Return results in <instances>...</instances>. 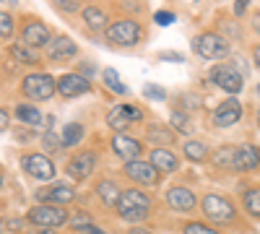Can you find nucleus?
Returning a JSON list of instances; mask_svg holds the SVG:
<instances>
[{
	"instance_id": "obj_37",
	"label": "nucleus",
	"mask_w": 260,
	"mask_h": 234,
	"mask_svg": "<svg viewBox=\"0 0 260 234\" xmlns=\"http://www.w3.org/2000/svg\"><path fill=\"white\" fill-rule=\"evenodd\" d=\"M154 21L159 26H169V24H175V13H169V11H159L156 16H154Z\"/></svg>"
},
{
	"instance_id": "obj_40",
	"label": "nucleus",
	"mask_w": 260,
	"mask_h": 234,
	"mask_svg": "<svg viewBox=\"0 0 260 234\" xmlns=\"http://www.w3.org/2000/svg\"><path fill=\"white\" fill-rule=\"evenodd\" d=\"M250 0H234V16H245Z\"/></svg>"
},
{
	"instance_id": "obj_5",
	"label": "nucleus",
	"mask_w": 260,
	"mask_h": 234,
	"mask_svg": "<svg viewBox=\"0 0 260 234\" xmlns=\"http://www.w3.org/2000/svg\"><path fill=\"white\" fill-rule=\"evenodd\" d=\"M107 39L117 47H136L143 39V29H141L138 21L122 18V21H115L112 26H107Z\"/></svg>"
},
{
	"instance_id": "obj_10",
	"label": "nucleus",
	"mask_w": 260,
	"mask_h": 234,
	"mask_svg": "<svg viewBox=\"0 0 260 234\" xmlns=\"http://www.w3.org/2000/svg\"><path fill=\"white\" fill-rule=\"evenodd\" d=\"M143 112L138 107H133V104H117V107L110 110V115H107V125L112 127L115 133H125L133 122H141Z\"/></svg>"
},
{
	"instance_id": "obj_25",
	"label": "nucleus",
	"mask_w": 260,
	"mask_h": 234,
	"mask_svg": "<svg viewBox=\"0 0 260 234\" xmlns=\"http://www.w3.org/2000/svg\"><path fill=\"white\" fill-rule=\"evenodd\" d=\"M11 55H13V60L24 62V65H37V62H39V55H37V50H34V47H29V45H24L21 39L11 45Z\"/></svg>"
},
{
	"instance_id": "obj_36",
	"label": "nucleus",
	"mask_w": 260,
	"mask_h": 234,
	"mask_svg": "<svg viewBox=\"0 0 260 234\" xmlns=\"http://www.w3.org/2000/svg\"><path fill=\"white\" fill-rule=\"evenodd\" d=\"M52 3H55L62 13H76V11H78V0H52Z\"/></svg>"
},
{
	"instance_id": "obj_14",
	"label": "nucleus",
	"mask_w": 260,
	"mask_h": 234,
	"mask_svg": "<svg viewBox=\"0 0 260 234\" xmlns=\"http://www.w3.org/2000/svg\"><path fill=\"white\" fill-rule=\"evenodd\" d=\"M240 117H242V104L234 96L224 99L219 107L213 110V125L216 127H232V125L240 122Z\"/></svg>"
},
{
	"instance_id": "obj_48",
	"label": "nucleus",
	"mask_w": 260,
	"mask_h": 234,
	"mask_svg": "<svg viewBox=\"0 0 260 234\" xmlns=\"http://www.w3.org/2000/svg\"><path fill=\"white\" fill-rule=\"evenodd\" d=\"M0 187H3V175H0Z\"/></svg>"
},
{
	"instance_id": "obj_20",
	"label": "nucleus",
	"mask_w": 260,
	"mask_h": 234,
	"mask_svg": "<svg viewBox=\"0 0 260 234\" xmlns=\"http://www.w3.org/2000/svg\"><path fill=\"white\" fill-rule=\"evenodd\" d=\"M94 193H96V198H99L102 206L117 208V200H120V195H122V190H120V185H117L115 180H99L96 187H94Z\"/></svg>"
},
{
	"instance_id": "obj_32",
	"label": "nucleus",
	"mask_w": 260,
	"mask_h": 234,
	"mask_svg": "<svg viewBox=\"0 0 260 234\" xmlns=\"http://www.w3.org/2000/svg\"><path fill=\"white\" fill-rule=\"evenodd\" d=\"M182 234H221V231H216L213 226L201 224V221H187V224L182 226Z\"/></svg>"
},
{
	"instance_id": "obj_23",
	"label": "nucleus",
	"mask_w": 260,
	"mask_h": 234,
	"mask_svg": "<svg viewBox=\"0 0 260 234\" xmlns=\"http://www.w3.org/2000/svg\"><path fill=\"white\" fill-rule=\"evenodd\" d=\"M182 154H185L187 161L201 164V161H208V146H206L203 141H198V138H192V141H185Z\"/></svg>"
},
{
	"instance_id": "obj_4",
	"label": "nucleus",
	"mask_w": 260,
	"mask_h": 234,
	"mask_svg": "<svg viewBox=\"0 0 260 234\" xmlns=\"http://www.w3.org/2000/svg\"><path fill=\"white\" fill-rule=\"evenodd\" d=\"M21 91H24V96L34 99V102H47L55 96L57 91V81L50 76V73H29L24 78V83H21Z\"/></svg>"
},
{
	"instance_id": "obj_8",
	"label": "nucleus",
	"mask_w": 260,
	"mask_h": 234,
	"mask_svg": "<svg viewBox=\"0 0 260 234\" xmlns=\"http://www.w3.org/2000/svg\"><path fill=\"white\" fill-rule=\"evenodd\" d=\"M208 78H211V83H216V86L221 91H226L229 96L242 91V73L234 65H216V68H211Z\"/></svg>"
},
{
	"instance_id": "obj_43",
	"label": "nucleus",
	"mask_w": 260,
	"mask_h": 234,
	"mask_svg": "<svg viewBox=\"0 0 260 234\" xmlns=\"http://www.w3.org/2000/svg\"><path fill=\"white\" fill-rule=\"evenodd\" d=\"M127 234H154V231H151V229H146V226H133V229H130Z\"/></svg>"
},
{
	"instance_id": "obj_2",
	"label": "nucleus",
	"mask_w": 260,
	"mask_h": 234,
	"mask_svg": "<svg viewBox=\"0 0 260 234\" xmlns=\"http://www.w3.org/2000/svg\"><path fill=\"white\" fill-rule=\"evenodd\" d=\"M201 211H203V216L208 219V224H213V226H232L237 221V206H234V200H229L226 195H219V193L203 195Z\"/></svg>"
},
{
	"instance_id": "obj_16",
	"label": "nucleus",
	"mask_w": 260,
	"mask_h": 234,
	"mask_svg": "<svg viewBox=\"0 0 260 234\" xmlns=\"http://www.w3.org/2000/svg\"><path fill=\"white\" fill-rule=\"evenodd\" d=\"M21 42L34 50H42L50 45V29L42 21H26L24 29H21Z\"/></svg>"
},
{
	"instance_id": "obj_11",
	"label": "nucleus",
	"mask_w": 260,
	"mask_h": 234,
	"mask_svg": "<svg viewBox=\"0 0 260 234\" xmlns=\"http://www.w3.org/2000/svg\"><path fill=\"white\" fill-rule=\"evenodd\" d=\"M57 91L62 99H76V96H83L91 91V81L86 76H78V73H65L57 81Z\"/></svg>"
},
{
	"instance_id": "obj_13",
	"label": "nucleus",
	"mask_w": 260,
	"mask_h": 234,
	"mask_svg": "<svg viewBox=\"0 0 260 234\" xmlns=\"http://www.w3.org/2000/svg\"><path fill=\"white\" fill-rule=\"evenodd\" d=\"M164 200H167V206H169L172 211H177V214H190V211L198 206V198H195V193H192L190 187H182V185L169 187L167 195H164Z\"/></svg>"
},
{
	"instance_id": "obj_6",
	"label": "nucleus",
	"mask_w": 260,
	"mask_h": 234,
	"mask_svg": "<svg viewBox=\"0 0 260 234\" xmlns=\"http://www.w3.org/2000/svg\"><path fill=\"white\" fill-rule=\"evenodd\" d=\"M125 175L133 180L138 187H156L161 182V172L151 164V159H133L125 161Z\"/></svg>"
},
{
	"instance_id": "obj_18",
	"label": "nucleus",
	"mask_w": 260,
	"mask_h": 234,
	"mask_svg": "<svg viewBox=\"0 0 260 234\" xmlns=\"http://www.w3.org/2000/svg\"><path fill=\"white\" fill-rule=\"evenodd\" d=\"M73 55H78V47H76V42L71 37H65V34H57L50 39V45H47V57L52 62H62V60H71Z\"/></svg>"
},
{
	"instance_id": "obj_24",
	"label": "nucleus",
	"mask_w": 260,
	"mask_h": 234,
	"mask_svg": "<svg viewBox=\"0 0 260 234\" xmlns=\"http://www.w3.org/2000/svg\"><path fill=\"white\" fill-rule=\"evenodd\" d=\"M81 16H83V21L89 24V29H94V31H102V29H107V13L99 8V6H86L83 11H81Z\"/></svg>"
},
{
	"instance_id": "obj_50",
	"label": "nucleus",
	"mask_w": 260,
	"mask_h": 234,
	"mask_svg": "<svg viewBox=\"0 0 260 234\" xmlns=\"http://www.w3.org/2000/svg\"><path fill=\"white\" fill-rule=\"evenodd\" d=\"M6 3H16V0H6Z\"/></svg>"
},
{
	"instance_id": "obj_38",
	"label": "nucleus",
	"mask_w": 260,
	"mask_h": 234,
	"mask_svg": "<svg viewBox=\"0 0 260 234\" xmlns=\"http://www.w3.org/2000/svg\"><path fill=\"white\" fill-rule=\"evenodd\" d=\"M78 234H107L104 229H99L96 224H86V226H81L78 229Z\"/></svg>"
},
{
	"instance_id": "obj_29",
	"label": "nucleus",
	"mask_w": 260,
	"mask_h": 234,
	"mask_svg": "<svg viewBox=\"0 0 260 234\" xmlns=\"http://www.w3.org/2000/svg\"><path fill=\"white\" fill-rule=\"evenodd\" d=\"M102 78H104V83H107V86H110L115 94H122V96L127 94V86L120 81V76H117V71H115V68H104Z\"/></svg>"
},
{
	"instance_id": "obj_47",
	"label": "nucleus",
	"mask_w": 260,
	"mask_h": 234,
	"mask_svg": "<svg viewBox=\"0 0 260 234\" xmlns=\"http://www.w3.org/2000/svg\"><path fill=\"white\" fill-rule=\"evenodd\" d=\"M31 234H55V231H52V229H37V226H34Z\"/></svg>"
},
{
	"instance_id": "obj_35",
	"label": "nucleus",
	"mask_w": 260,
	"mask_h": 234,
	"mask_svg": "<svg viewBox=\"0 0 260 234\" xmlns=\"http://www.w3.org/2000/svg\"><path fill=\"white\" fill-rule=\"evenodd\" d=\"M42 143H45L50 151H60V148H62V138L55 136L52 130H45V136H42Z\"/></svg>"
},
{
	"instance_id": "obj_44",
	"label": "nucleus",
	"mask_w": 260,
	"mask_h": 234,
	"mask_svg": "<svg viewBox=\"0 0 260 234\" xmlns=\"http://www.w3.org/2000/svg\"><path fill=\"white\" fill-rule=\"evenodd\" d=\"M13 231H18V229H24V221H21V219H11V224H8Z\"/></svg>"
},
{
	"instance_id": "obj_31",
	"label": "nucleus",
	"mask_w": 260,
	"mask_h": 234,
	"mask_svg": "<svg viewBox=\"0 0 260 234\" xmlns=\"http://www.w3.org/2000/svg\"><path fill=\"white\" fill-rule=\"evenodd\" d=\"M216 166H232L234 164V148L232 146H221L219 151L213 154V159H211Z\"/></svg>"
},
{
	"instance_id": "obj_3",
	"label": "nucleus",
	"mask_w": 260,
	"mask_h": 234,
	"mask_svg": "<svg viewBox=\"0 0 260 234\" xmlns=\"http://www.w3.org/2000/svg\"><path fill=\"white\" fill-rule=\"evenodd\" d=\"M26 221L37 229H57L62 224L71 221V214L65 211V206H52V203H39L29 208Z\"/></svg>"
},
{
	"instance_id": "obj_17",
	"label": "nucleus",
	"mask_w": 260,
	"mask_h": 234,
	"mask_svg": "<svg viewBox=\"0 0 260 234\" xmlns=\"http://www.w3.org/2000/svg\"><path fill=\"white\" fill-rule=\"evenodd\" d=\"M96 166V154L94 151H83V154H76L68 166H65V172H68L71 180H86Z\"/></svg>"
},
{
	"instance_id": "obj_19",
	"label": "nucleus",
	"mask_w": 260,
	"mask_h": 234,
	"mask_svg": "<svg viewBox=\"0 0 260 234\" xmlns=\"http://www.w3.org/2000/svg\"><path fill=\"white\" fill-rule=\"evenodd\" d=\"M37 200H47L52 206H68L76 200V190L71 185H52L50 190H39Z\"/></svg>"
},
{
	"instance_id": "obj_39",
	"label": "nucleus",
	"mask_w": 260,
	"mask_h": 234,
	"mask_svg": "<svg viewBox=\"0 0 260 234\" xmlns=\"http://www.w3.org/2000/svg\"><path fill=\"white\" fill-rule=\"evenodd\" d=\"M8 125H11V115H8V110L0 107V133L8 130Z\"/></svg>"
},
{
	"instance_id": "obj_21",
	"label": "nucleus",
	"mask_w": 260,
	"mask_h": 234,
	"mask_svg": "<svg viewBox=\"0 0 260 234\" xmlns=\"http://www.w3.org/2000/svg\"><path fill=\"white\" fill-rule=\"evenodd\" d=\"M151 164H154L159 172L164 175V172H177V166H180V159L169 151V148H164V146H159V148H154L151 151Z\"/></svg>"
},
{
	"instance_id": "obj_45",
	"label": "nucleus",
	"mask_w": 260,
	"mask_h": 234,
	"mask_svg": "<svg viewBox=\"0 0 260 234\" xmlns=\"http://www.w3.org/2000/svg\"><path fill=\"white\" fill-rule=\"evenodd\" d=\"M252 60H255V65L260 68V45H255V47H252Z\"/></svg>"
},
{
	"instance_id": "obj_9",
	"label": "nucleus",
	"mask_w": 260,
	"mask_h": 234,
	"mask_svg": "<svg viewBox=\"0 0 260 234\" xmlns=\"http://www.w3.org/2000/svg\"><path fill=\"white\" fill-rule=\"evenodd\" d=\"M21 166H24V172L29 177L42 180V182H50L55 177V164L45 154H24L21 156Z\"/></svg>"
},
{
	"instance_id": "obj_33",
	"label": "nucleus",
	"mask_w": 260,
	"mask_h": 234,
	"mask_svg": "<svg viewBox=\"0 0 260 234\" xmlns=\"http://www.w3.org/2000/svg\"><path fill=\"white\" fill-rule=\"evenodd\" d=\"M143 96L154 99V102H164L167 99V89L164 86H156V83H146V86H143Z\"/></svg>"
},
{
	"instance_id": "obj_34",
	"label": "nucleus",
	"mask_w": 260,
	"mask_h": 234,
	"mask_svg": "<svg viewBox=\"0 0 260 234\" xmlns=\"http://www.w3.org/2000/svg\"><path fill=\"white\" fill-rule=\"evenodd\" d=\"M8 37H13V18L0 11V39H8Z\"/></svg>"
},
{
	"instance_id": "obj_22",
	"label": "nucleus",
	"mask_w": 260,
	"mask_h": 234,
	"mask_svg": "<svg viewBox=\"0 0 260 234\" xmlns=\"http://www.w3.org/2000/svg\"><path fill=\"white\" fill-rule=\"evenodd\" d=\"M16 120L21 125H29V127H42V122H47V115H42L34 104H18L16 107Z\"/></svg>"
},
{
	"instance_id": "obj_51",
	"label": "nucleus",
	"mask_w": 260,
	"mask_h": 234,
	"mask_svg": "<svg viewBox=\"0 0 260 234\" xmlns=\"http://www.w3.org/2000/svg\"><path fill=\"white\" fill-rule=\"evenodd\" d=\"M0 234H3V224H0Z\"/></svg>"
},
{
	"instance_id": "obj_41",
	"label": "nucleus",
	"mask_w": 260,
	"mask_h": 234,
	"mask_svg": "<svg viewBox=\"0 0 260 234\" xmlns=\"http://www.w3.org/2000/svg\"><path fill=\"white\" fill-rule=\"evenodd\" d=\"M161 60L167 62V60H172V62H185V57L182 55H177V52H164L161 55Z\"/></svg>"
},
{
	"instance_id": "obj_30",
	"label": "nucleus",
	"mask_w": 260,
	"mask_h": 234,
	"mask_svg": "<svg viewBox=\"0 0 260 234\" xmlns=\"http://www.w3.org/2000/svg\"><path fill=\"white\" fill-rule=\"evenodd\" d=\"M169 122H172V127H175L177 133H190V127H192L187 112H182V110H175V112H172V115H169Z\"/></svg>"
},
{
	"instance_id": "obj_28",
	"label": "nucleus",
	"mask_w": 260,
	"mask_h": 234,
	"mask_svg": "<svg viewBox=\"0 0 260 234\" xmlns=\"http://www.w3.org/2000/svg\"><path fill=\"white\" fill-rule=\"evenodd\" d=\"M146 141L151 143H175V133L167 125H148L146 127Z\"/></svg>"
},
{
	"instance_id": "obj_15",
	"label": "nucleus",
	"mask_w": 260,
	"mask_h": 234,
	"mask_svg": "<svg viewBox=\"0 0 260 234\" xmlns=\"http://www.w3.org/2000/svg\"><path fill=\"white\" fill-rule=\"evenodd\" d=\"M112 151H115L117 159H122V161H133V159H138V156L143 154V146H141L138 138L127 136V133H115V136H112Z\"/></svg>"
},
{
	"instance_id": "obj_1",
	"label": "nucleus",
	"mask_w": 260,
	"mask_h": 234,
	"mask_svg": "<svg viewBox=\"0 0 260 234\" xmlns=\"http://www.w3.org/2000/svg\"><path fill=\"white\" fill-rule=\"evenodd\" d=\"M117 216L122 221H130V224H141L148 219L151 214V198L138 187H130V190H122V195L117 200Z\"/></svg>"
},
{
	"instance_id": "obj_12",
	"label": "nucleus",
	"mask_w": 260,
	"mask_h": 234,
	"mask_svg": "<svg viewBox=\"0 0 260 234\" xmlns=\"http://www.w3.org/2000/svg\"><path fill=\"white\" fill-rule=\"evenodd\" d=\"M232 169H237V172H255V169H260V146H255V143L237 146Z\"/></svg>"
},
{
	"instance_id": "obj_27",
	"label": "nucleus",
	"mask_w": 260,
	"mask_h": 234,
	"mask_svg": "<svg viewBox=\"0 0 260 234\" xmlns=\"http://www.w3.org/2000/svg\"><path fill=\"white\" fill-rule=\"evenodd\" d=\"M242 206L252 219H260V187H247L242 193Z\"/></svg>"
},
{
	"instance_id": "obj_49",
	"label": "nucleus",
	"mask_w": 260,
	"mask_h": 234,
	"mask_svg": "<svg viewBox=\"0 0 260 234\" xmlns=\"http://www.w3.org/2000/svg\"><path fill=\"white\" fill-rule=\"evenodd\" d=\"M257 96H260V83H257Z\"/></svg>"
},
{
	"instance_id": "obj_26",
	"label": "nucleus",
	"mask_w": 260,
	"mask_h": 234,
	"mask_svg": "<svg viewBox=\"0 0 260 234\" xmlns=\"http://www.w3.org/2000/svg\"><path fill=\"white\" fill-rule=\"evenodd\" d=\"M83 125L81 122H68V125H65L62 127V148H73V146H78L81 143V138H83Z\"/></svg>"
},
{
	"instance_id": "obj_42",
	"label": "nucleus",
	"mask_w": 260,
	"mask_h": 234,
	"mask_svg": "<svg viewBox=\"0 0 260 234\" xmlns=\"http://www.w3.org/2000/svg\"><path fill=\"white\" fill-rule=\"evenodd\" d=\"M18 141H34V133H29V130H18Z\"/></svg>"
},
{
	"instance_id": "obj_7",
	"label": "nucleus",
	"mask_w": 260,
	"mask_h": 234,
	"mask_svg": "<svg viewBox=\"0 0 260 234\" xmlns=\"http://www.w3.org/2000/svg\"><path fill=\"white\" fill-rule=\"evenodd\" d=\"M195 52L203 60H224V57H229V42L221 34L206 31V34L195 37Z\"/></svg>"
},
{
	"instance_id": "obj_46",
	"label": "nucleus",
	"mask_w": 260,
	"mask_h": 234,
	"mask_svg": "<svg viewBox=\"0 0 260 234\" xmlns=\"http://www.w3.org/2000/svg\"><path fill=\"white\" fill-rule=\"evenodd\" d=\"M252 29L260 34V13H252Z\"/></svg>"
}]
</instances>
